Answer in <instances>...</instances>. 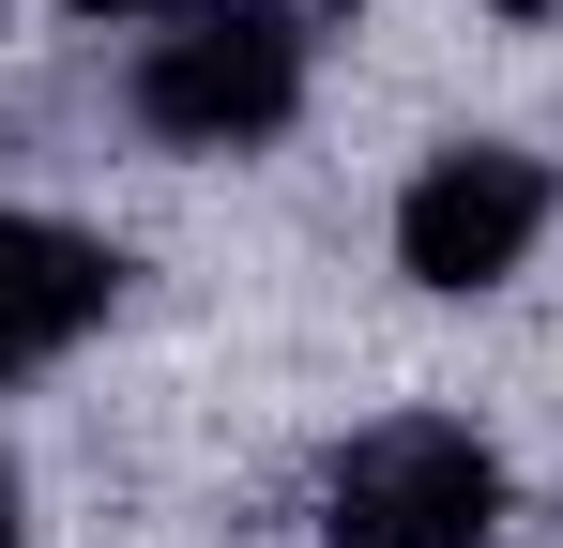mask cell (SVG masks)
<instances>
[{"label": "cell", "instance_id": "3", "mask_svg": "<svg viewBox=\"0 0 563 548\" xmlns=\"http://www.w3.org/2000/svg\"><path fill=\"white\" fill-rule=\"evenodd\" d=\"M549 213H563L549 153H518V138H442L427 168L396 183V274L442 289V305H472V289H503V274L549 244Z\"/></svg>", "mask_w": 563, "mask_h": 548}, {"label": "cell", "instance_id": "1", "mask_svg": "<svg viewBox=\"0 0 563 548\" xmlns=\"http://www.w3.org/2000/svg\"><path fill=\"white\" fill-rule=\"evenodd\" d=\"M305 77H320L305 0H168L153 46L122 62V107L153 153H260L305 122Z\"/></svg>", "mask_w": 563, "mask_h": 548}, {"label": "cell", "instance_id": "7", "mask_svg": "<svg viewBox=\"0 0 563 548\" xmlns=\"http://www.w3.org/2000/svg\"><path fill=\"white\" fill-rule=\"evenodd\" d=\"M503 15H563V0H503Z\"/></svg>", "mask_w": 563, "mask_h": 548}, {"label": "cell", "instance_id": "5", "mask_svg": "<svg viewBox=\"0 0 563 548\" xmlns=\"http://www.w3.org/2000/svg\"><path fill=\"white\" fill-rule=\"evenodd\" d=\"M0 548H31V518H15V457H0Z\"/></svg>", "mask_w": 563, "mask_h": 548}, {"label": "cell", "instance_id": "6", "mask_svg": "<svg viewBox=\"0 0 563 548\" xmlns=\"http://www.w3.org/2000/svg\"><path fill=\"white\" fill-rule=\"evenodd\" d=\"M77 15H168V0H77Z\"/></svg>", "mask_w": 563, "mask_h": 548}, {"label": "cell", "instance_id": "2", "mask_svg": "<svg viewBox=\"0 0 563 548\" xmlns=\"http://www.w3.org/2000/svg\"><path fill=\"white\" fill-rule=\"evenodd\" d=\"M503 534V457L457 412H380L320 472V548H487Z\"/></svg>", "mask_w": 563, "mask_h": 548}, {"label": "cell", "instance_id": "4", "mask_svg": "<svg viewBox=\"0 0 563 548\" xmlns=\"http://www.w3.org/2000/svg\"><path fill=\"white\" fill-rule=\"evenodd\" d=\"M107 305H122V244L62 229V213H0V396L46 381Z\"/></svg>", "mask_w": 563, "mask_h": 548}]
</instances>
